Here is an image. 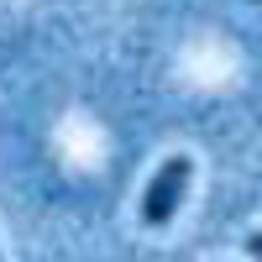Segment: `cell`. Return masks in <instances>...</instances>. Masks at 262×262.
Here are the masks:
<instances>
[{"instance_id": "cell-2", "label": "cell", "mask_w": 262, "mask_h": 262, "mask_svg": "<svg viewBox=\"0 0 262 262\" xmlns=\"http://www.w3.org/2000/svg\"><path fill=\"white\" fill-rule=\"evenodd\" d=\"M247 252H252V257L262 262V231H247Z\"/></svg>"}, {"instance_id": "cell-3", "label": "cell", "mask_w": 262, "mask_h": 262, "mask_svg": "<svg viewBox=\"0 0 262 262\" xmlns=\"http://www.w3.org/2000/svg\"><path fill=\"white\" fill-rule=\"evenodd\" d=\"M252 6H262V0H252Z\"/></svg>"}, {"instance_id": "cell-1", "label": "cell", "mask_w": 262, "mask_h": 262, "mask_svg": "<svg viewBox=\"0 0 262 262\" xmlns=\"http://www.w3.org/2000/svg\"><path fill=\"white\" fill-rule=\"evenodd\" d=\"M189 179H194V163L189 158H168L158 173H152L147 194H142V221L147 226H168L179 200H184V189H189Z\"/></svg>"}]
</instances>
